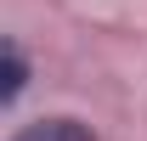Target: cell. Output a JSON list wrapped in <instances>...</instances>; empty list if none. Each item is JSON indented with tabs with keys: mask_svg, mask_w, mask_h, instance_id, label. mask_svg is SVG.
Wrapping results in <instances>:
<instances>
[{
	"mask_svg": "<svg viewBox=\"0 0 147 141\" xmlns=\"http://www.w3.org/2000/svg\"><path fill=\"white\" fill-rule=\"evenodd\" d=\"M11 141H91V124H79V119H34Z\"/></svg>",
	"mask_w": 147,
	"mask_h": 141,
	"instance_id": "obj_1",
	"label": "cell"
},
{
	"mask_svg": "<svg viewBox=\"0 0 147 141\" xmlns=\"http://www.w3.org/2000/svg\"><path fill=\"white\" fill-rule=\"evenodd\" d=\"M0 62H6L0 102H17V96H23V85H28V62H23V51H17V45H6V51H0Z\"/></svg>",
	"mask_w": 147,
	"mask_h": 141,
	"instance_id": "obj_2",
	"label": "cell"
}]
</instances>
